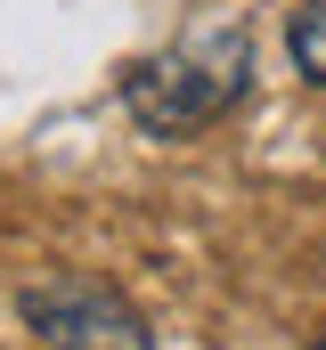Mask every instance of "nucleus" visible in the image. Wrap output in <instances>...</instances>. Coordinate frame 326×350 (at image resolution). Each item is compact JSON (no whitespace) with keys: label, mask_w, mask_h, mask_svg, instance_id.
Listing matches in <instances>:
<instances>
[{"label":"nucleus","mask_w":326,"mask_h":350,"mask_svg":"<svg viewBox=\"0 0 326 350\" xmlns=\"http://www.w3.org/2000/svg\"><path fill=\"white\" fill-rule=\"evenodd\" d=\"M310 350H326V334H318V342H310Z\"/></svg>","instance_id":"4"},{"label":"nucleus","mask_w":326,"mask_h":350,"mask_svg":"<svg viewBox=\"0 0 326 350\" xmlns=\"http://www.w3.org/2000/svg\"><path fill=\"white\" fill-rule=\"evenodd\" d=\"M237 90H244V33H237V25H221V33L188 41V49L139 57V66L123 74V106H131L139 131H155V139H188V131H204Z\"/></svg>","instance_id":"1"},{"label":"nucleus","mask_w":326,"mask_h":350,"mask_svg":"<svg viewBox=\"0 0 326 350\" xmlns=\"http://www.w3.org/2000/svg\"><path fill=\"white\" fill-rule=\"evenodd\" d=\"M25 326H33L49 350H147L139 310H131L114 285H90V277L25 285Z\"/></svg>","instance_id":"2"},{"label":"nucleus","mask_w":326,"mask_h":350,"mask_svg":"<svg viewBox=\"0 0 326 350\" xmlns=\"http://www.w3.org/2000/svg\"><path fill=\"white\" fill-rule=\"evenodd\" d=\"M286 49H294V74L326 90V0H294L286 8Z\"/></svg>","instance_id":"3"}]
</instances>
